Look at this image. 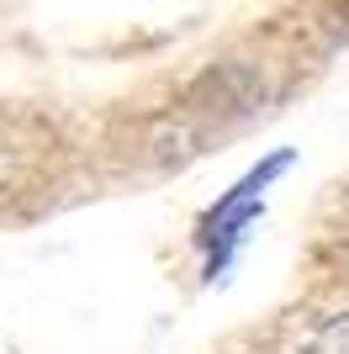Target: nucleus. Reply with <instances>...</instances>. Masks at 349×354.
Here are the masks:
<instances>
[{"label": "nucleus", "instance_id": "nucleus-1", "mask_svg": "<svg viewBox=\"0 0 349 354\" xmlns=\"http://www.w3.org/2000/svg\"><path fill=\"white\" fill-rule=\"evenodd\" d=\"M196 143H202V138L190 133V122H180V117L154 122V138H148V148H154V164H186L190 153H196Z\"/></svg>", "mask_w": 349, "mask_h": 354}, {"label": "nucleus", "instance_id": "nucleus-2", "mask_svg": "<svg viewBox=\"0 0 349 354\" xmlns=\"http://www.w3.org/2000/svg\"><path fill=\"white\" fill-rule=\"evenodd\" d=\"M302 354H349V317H328V323L307 339Z\"/></svg>", "mask_w": 349, "mask_h": 354}, {"label": "nucleus", "instance_id": "nucleus-3", "mask_svg": "<svg viewBox=\"0 0 349 354\" xmlns=\"http://www.w3.org/2000/svg\"><path fill=\"white\" fill-rule=\"evenodd\" d=\"M0 180H6V159H0Z\"/></svg>", "mask_w": 349, "mask_h": 354}]
</instances>
